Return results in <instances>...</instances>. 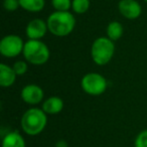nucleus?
I'll return each mask as SVG.
<instances>
[{
	"instance_id": "9b49d317",
	"label": "nucleus",
	"mask_w": 147,
	"mask_h": 147,
	"mask_svg": "<svg viewBox=\"0 0 147 147\" xmlns=\"http://www.w3.org/2000/svg\"><path fill=\"white\" fill-rule=\"evenodd\" d=\"M63 109V101L59 97L57 96L49 97L42 104V110L45 111V114H49V115L59 114V112H61Z\"/></svg>"
},
{
	"instance_id": "ddd939ff",
	"label": "nucleus",
	"mask_w": 147,
	"mask_h": 147,
	"mask_svg": "<svg viewBox=\"0 0 147 147\" xmlns=\"http://www.w3.org/2000/svg\"><path fill=\"white\" fill-rule=\"evenodd\" d=\"M19 5L28 12H39L45 8V0H19Z\"/></svg>"
},
{
	"instance_id": "f3484780",
	"label": "nucleus",
	"mask_w": 147,
	"mask_h": 147,
	"mask_svg": "<svg viewBox=\"0 0 147 147\" xmlns=\"http://www.w3.org/2000/svg\"><path fill=\"white\" fill-rule=\"evenodd\" d=\"M12 69H14L15 74H16L17 76H22V75H24V74L27 71V69H28V67H27L26 61H17L16 63H14Z\"/></svg>"
},
{
	"instance_id": "aec40b11",
	"label": "nucleus",
	"mask_w": 147,
	"mask_h": 147,
	"mask_svg": "<svg viewBox=\"0 0 147 147\" xmlns=\"http://www.w3.org/2000/svg\"><path fill=\"white\" fill-rule=\"evenodd\" d=\"M144 1H145V2H147V0H144Z\"/></svg>"
},
{
	"instance_id": "20e7f679",
	"label": "nucleus",
	"mask_w": 147,
	"mask_h": 147,
	"mask_svg": "<svg viewBox=\"0 0 147 147\" xmlns=\"http://www.w3.org/2000/svg\"><path fill=\"white\" fill-rule=\"evenodd\" d=\"M115 53L114 41L105 36L95 39L91 47V55L94 63L98 65H105L113 59Z\"/></svg>"
},
{
	"instance_id": "f8f14e48",
	"label": "nucleus",
	"mask_w": 147,
	"mask_h": 147,
	"mask_svg": "<svg viewBox=\"0 0 147 147\" xmlns=\"http://www.w3.org/2000/svg\"><path fill=\"white\" fill-rule=\"evenodd\" d=\"M2 147H25V141L18 132H10L3 138Z\"/></svg>"
},
{
	"instance_id": "f257e3e1",
	"label": "nucleus",
	"mask_w": 147,
	"mask_h": 147,
	"mask_svg": "<svg viewBox=\"0 0 147 147\" xmlns=\"http://www.w3.org/2000/svg\"><path fill=\"white\" fill-rule=\"evenodd\" d=\"M49 31L55 36H67L76 26V18L69 11H55L47 20Z\"/></svg>"
},
{
	"instance_id": "6e6552de",
	"label": "nucleus",
	"mask_w": 147,
	"mask_h": 147,
	"mask_svg": "<svg viewBox=\"0 0 147 147\" xmlns=\"http://www.w3.org/2000/svg\"><path fill=\"white\" fill-rule=\"evenodd\" d=\"M119 12L127 19H136L142 13V8L136 0H121L118 3Z\"/></svg>"
},
{
	"instance_id": "a211bd4d",
	"label": "nucleus",
	"mask_w": 147,
	"mask_h": 147,
	"mask_svg": "<svg viewBox=\"0 0 147 147\" xmlns=\"http://www.w3.org/2000/svg\"><path fill=\"white\" fill-rule=\"evenodd\" d=\"M135 147H147V130H143L137 135L134 143Z\"/></svg>"
},
{
	"instance_id": "423d86ee",
	"label": "nucleus",
	"mask_w": 147,
	"mask_h": 147,
	"mask_svg": "<svg viewBox=\"0 0 147 147\" xmlns=\"http://www.w3.org/2000/svg\"><path fill=\"white\" fill-rule=\"evenodd\" d=\"M24 43L22 38L16 34L5 35L0 41V53L5 57H15L23 53Z\"/></svg>"
},
{
	"instance_id": "f03ea898",
	"label": "nucleus",
	"mask_w": 147,
	"mask_h": 147,
	"mask_svg": "<svg viewBox=\"0 0 147 147\" xmlns=\"http://www.w3.org/2000/svg\"><path fill=\"white\" fill-rule=\"evenodd\" d=\"M47 123V114L42 109L30 108L24 112L20 120V125L24 133L30 136L38 135L43 131Z\"/></svg>"
},
{
	"instance_id": "39448f33",
	"label": "nucleus",
	"mask_w": 147,
	"mask_h": 147,
	"mask_svg": "<svg viewBox=\"0 0 147 147\" xmlns=\"http://www.w3.org/2000/svg\"><path fill=\"white\" fill-rule=\"evenodd\" d=\"M107 80L100 74L89 73L83 77L81 86L85 93L91 96H100L107 89Z\"/></svg>"
},
{
	"instance_id": "0eeeda50",
	"label": "nucleus",
	"mask_w": 147,
	"mask_h": 147,
	"mask_svg": "<svg viewBox=\"0 0 147 147\" xmlns=\"http://www.w3.org/2000/svg\"><path fill=\"white\" fill-rule=\"evenodd\" d=\"M43 96H45L43 90L39 86L34 84L26 85L25 87H23L20 93V97L23 100V102H25L28 105L39 104L42 101Z\"/></svg>"
},
{
	"instance_id": "dca6fc26",
	"label": "nucleus",
	"mask_w": 147,
	"mask_h": 147,
	"mask_svg": "<svg viewBox=\"0 0 147 147\" xmlns=\"http://www.w3.org/2000/svg\"><path fill=\"white\" fill-rule=\"evenodd\" d=\"M55 11H69L71 8V0H51Z\"/></svg>"
},
{
	"instance_id": "7ed1b4c3",
	"label": "nucleus",
	"mask_w": 147,
	"mask_h": 147,
	"mask_svg": "<svg viewBox=\"0 0 147 147\" xmlns=\"http://www.w3.org/2000/svg\"><path fill=\"white\" fill-rule=\"evenodd\" d=\"M22 55L27 63L34 65H41L49 59L51 53L47 45L41 40L28 39L24 43Z\"/></svg>"
},
{
	"instance_id": "2eb2a0df",
	"label": "nucleus",
	"mask_w": 147,
	"mask_h": 147,
	"mask_svg": "<svg viewBox=\"0 0 147 147\" xmlns=\"http://www.w3.org/2000/svg\"><path fill=\"white\" fill-rule=\"evenodd\" d=\"M90 8V0H73L71 9L78 14L86 13Z\"/></svg>"
},
{
	"instance_id": "1a4fd4ad",
	"label": "nucleus",
	"mask_w": 147,
	"mask_h": 147,
	"mask_svg": "<svg viewBox=\"0 0 147 147\" xmlns=\"http://www.w3.org/2000/svg\"><path fill=\"white\" fill-rule=\"evenodd\" d=\"M47 30H49L47 23L39 18H35L29 21L25 29L27 37L34 40H39L40 38H42L47 34Z\"/></svg>"
},
{
	"instance_id": "4468645a",
	"label": "nucleus",
	"mask_w": 147,
	"mask_h": 147,
	"mask_svg": "<svg viewBox=\"0 0 147 147\" xmlns=\"http://www.w3.org/2000/svg\"><path fill=\"white\" fill-rule=\"evenodd\" d=\"M123 26L119 21H111L107 26V37L112 41H116L123 35Z\"/></svg>"
},
{
	"instance_id": "9d476101",
	"label": "nucleus",
	"mask_w": 147,
	"mask_h": 147,
	"mask_svg": "<svg viewBox=\"0 0 147 147\" xmlns=\"http://www.w3.org/2000/svg\"><path fill=\"white\" fill-rule=\"evenodd\" d=\"M16 74L12 67L1 63L0 65V86L3 88H8L11 87L15 83L16 79Z\"/></svg>"
},
{
	"instance_id": "6ab92c4d",
	"label": "nucleus",
	"mask_w": 147,
	"mask_h": 147,
	"mask_svg": "<svg viewBox=\"0 0 147 147\" xmlns=\"http://www.w3.org/2000/svg\"><path fill=\"white\" fill-rule=\"evenodd\" d=\"M3 7L7 11H15L20 7L19 0H3Z\"/></svg>"
}]
</instances>
